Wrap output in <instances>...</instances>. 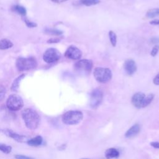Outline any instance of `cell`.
<instances>
[{
	"label": "cell",
	"mask_w": 159,
	"mask_h": 159,
	"mask_svg": "<svg viewBox=\"0 0 159 159\" xmlns=\"http://www.w3.org/2000/svg\"><path fill=\"white\" fill-rule=\"evenodd\" d=\"M13 43L7 39H0V50H4L11 48L13 47Z\"/></svg>",
	"instance_id": "obj_17"
},
{
	"label": "cell",
	"mask_w": 159,
	"mask_h": 159,
	"mask_svg": "<svg viewBox=\"0 0 159 159\" xmlns=\"http://www.w3.org/2000/svg\"><path fill=\"white\" fill-rule=\"evenodd\" d=\"M140 130V125L138 124H135L130 127L125 133V137L129 139L133 138L139 134Z\"/></svg>",
	"instance_id": "obj_13"
},
{
	"label": "cell",
	"mask_w": 159,
	"mask_h": 159,
	"mask_svg": "<svg viewBox=\"0 0 159 159\" xmlns=\"http://www.w3.org/2000/svg\"><path fill=\"white\" fill-rule=\"evenodd\" d=\"M24 101L22 98L16 94H12L9 96L6 101V107L12 111H17L22 108Z\"/></svg>",
	"instance_id": "obj_5"
},
{
	"label": "cell",
	"mask_w": 159,
	"mask_h": 159,
	"mask_svg": "<svg viewBox=\"0 0 159 159\" xmlns=\"http://www.w3.org/2000/svg\"><path fill=\"white\" fill-rule=\"evenodd\" d=\"M64 56L69 59L78 60L82 57V52L75 45H70L65 52Z\"/></svg>",
	"instance_id": "obj_9"
},
{
	"label": "cell",
	"mask_w": 159,
	"mask_h": 159,
	"mask_svg": "<svg viewBox=\"0 0 159 159\" xmlns=\"http://www.w3.org/2000/svg\"><path fill=\"white\" fill-rule=\"evenodd\" d=\"M25 75L24 73H22L20 75H19L12 82V85L11 86V90L12 91L17 92L18 91V89L19 88V84L20 81L25 78Z\"/></svg>",
	"instance_id": "obj_15"
},
{
	"label": "cell",
	"mask_w": 159,
	"mask_h": 159,
	"mask_svg": "<svg viewBox=\"0 0 159 159\" xmlns=\"http://www.w3.org/2000/svg\"><path fill=\"white\" fill-rule=\"evenodd\" d=\"M150 145L153 147L159 149V142H152L150 143Z\"/></svg>",
	"instance_id": "obj_31"
},
{
	"label": "cell",
	"mask_w": 159,
	"mask_h": 159,
	"mask_svg": "<svg viewBox=\"0 0 159 159\" xmlns=\"http://www.w3.org/2000/svg\"><path fill=\"white\" fill-rule=\"evenodd\" d=\"M145 96L146 95L142 92L135 93L131 99V102L133 106L137 108H142V104Z\"/></svg>",
	"instance_id": "obj_12"
},
{
	"label": "cell",
	"mask_w": 159,
	"mask_h": 159,
	"mask_svg": "<svg viewBox=\"0 0 159 159\" xmlns=\"http://www.w3.org/2000/svg\"><path fill=\"white\" fill-rule=\"evenodd\" d=\"M150 24L153 25H159V19H154L150 22Z\"/></svg>",
	"instance_id": "obj_32"
},
{
	"label": "cell",
	"mask_w": 159,
	"mask_h": 159,
	"mask_svg": "<svg viewBox=\"0 0 159 159\" xmlns=\"http://www.w3.org/2000/svg\"><path fill=\"white\" fill-rule=\"evenodd\" d=\"M23 20L25 24V25H27V27H29V28H34V27H36L37 26V24L35 22H34L32 21H30V20H29L26 17H23Z\"/></svg>",
	"instance_id": "obj_25"
},
{
	"label": "cell",
	"mask_w": 159,
	"mask_h": 159,
	"mask_svg": "<svg viewBox=\"0 0 159 159\" xmlns=\"http://www.w3.org/2000/svg\"><path fill=\"white\" fill-rule=\"evenodd\" d=\"M103 99V93L98 88L93 89L90 94L89 106L91 108H97L102 102Z\"/></svg>",
	"instance_id": "obj_8"
},
{
	"label": "cell",
	"mask_w": 159,
	"mask_h": 159,
	"mask_svg": "<svg viewBox=\"0 0 159 159\" xmlns=\"http://www.w3.org/2000/svg\"><path fill=\"white\" fill-rule=\"evenodd\" d=\"M108 35L111 44L113 47H115L117 44V35L112 30H109Z\"/></svg>",
	"instance_id": "obj_21"
},
{
	"label": "cell",
	"mask_w": 159,
	"mask_h": 159,
	"mask_svg": "<svg viewBox=\"0 0 159 159\" xmlns=\"http://www.w3.org/2000/svg\"><path fill=\"white\" fill-rule=\"evenodd\" d=\"M61 58V53L55 48H47L43 54V60L47 63H53L58 61Z\"/></svg>",
	"instance_id": "obj_6"
},
{
	"label": "cell",
	"mask_w": 159,
	"mask_h": 159,
	"mask_svg": "<svg viewBox=\"0 0 159 159\" xmlns=\"http://www.w3.org/2000/svg\"><path fill=\"white\" fill-rule=\"evenodd\" d=\"M3 132L5 134V135H6L7 136H8L10 138H12V139H14V140L18 142H27L28 140H27V137L23 135H20L19 134L16 132H13L11 130L9 129H4L2 130Z\"/></svg>",
	"instance_id": "obj_11"
},
{
	"label": "cell",
	"mask_w": 159,
	"mask_h": 159,
	"mask_svg": "<svg viewBox=\"0 0 159 159\" xmlns=\"http://www.w3.org/2000/svg\"><path fill=\"white\" fill-rule=\"evenodd\" d=\"M93 76L95 80L99 83H106L111 80L112 73L109 68L99 66L94 69Z\"/></svg>",
	"instance_id": "obj_4"
},
{
	"label": "cell",
	"mask_w": 159,
	"mask_h": 159,
	"mask_svg": "<svg viewBox=\"0 0 159 159\" xmlns=\"http://www.w3.org/2000/svg\"><path fill=\"white\" fill-rule=\"evenodd\" d=\"M158 16H159V8L149 9L146 13V16L148 18H154Z\"/></svg>",
	"instance_id": "obj_22"
},
{
	"label": "cell",
	"mask_w": 159,
	"mask_h": 159,
	"mask_svg": "<svg viewBox=\"0 0 159 159\" xmlns=\"http://www.w3.org/2000/svg\"><path fill=\"white\" fill-rule=\"evenodd\" d=\"M27 143L32 147H37L40 145L43 142V138L40 135H37L32 139H28Z\"/></svg>",
	"instance_id": "obj_16"
},
{
	"label": "cell",
	"mask_w": 159,
	"mask_h": 159,
	"mask_svg": "<svg viewBox=\"0 0 159 159\" xmlns=\"http://www.w3.org/2000/svg\"><path fill=\"white\" fill-rule=\"evenodd\" d=\"M124 69L128 75H132L137 71V67L135 61L130 58L127 59L124 63Z\"/></svg>",
	"instance_id": "obj_10"
},
{
	"label": "cell",
	"mask_w": 159,
	"mask_h": 159,
	"mask_svg": "<svg viewBox=\"0 0 159 159\" xmlns=\"http://www.w3.org/2000/svg\"><path fill=\"white\" fill-rule=\"evenodd\" d=\"M60 40H61V38H59V37H52V38L49 39L47 40V43H56L60 42Z\"/></svg>",
	"instance_id": "obj_28"
},
{
	"label": "cell",
	"mask_w": 159,
	"mask_h": 159,
	"mask_svg": "<svg viewBox=\"0 0 159 159\" xmlns=\"http://www.w3.org/2000/svg\"><path fill=\"white\" fill-rule=\"evenodd\" d=\"M44 33L47 35H55V36H59L63 34V31L57 29H49L46 28L44 29Z\"/></svg>",
	"instance_id": "obj_19"
},
{
	"label": "cell",
	"mask_w": 159,
	"mask_h": 159,
	"mask_svg": "<svg viewBox=\"0 0 159 159\" xmlns=\"http://www.w3.org/2000/svg\"><path fill=\"white\" fill-rule=\"evenodd\" d=\"M93 67V61L88 59H81L74 64V68L76 71L89 73Z\"/></svg>",
	"instance_id": "obj_7"
},
{
	"label": "cell",
	"mask_w": 159,
	"mask_h": 159,
	"mask_svg": "<svg viewBox=\"0 0 159 159\" xmlns=\"http://www.w3.org/2000/svg\"><path fill=\"white\" fill-rule=\"evenodd\" d=\"M22 117L25 126L30 130L36 129L40 124V117L37 111L31 108H26L22 112Z\"/></svg>",
	"instance_id": "obj_1"
},
{
	"label": "cell",
	"mask_w": 159,
	"mask_h": 159,
	"mask_svg": "<svg viewBox=\"0 0 159 159\" xmlns=\"http://www.w3.org/2000/svg\"><path fill=\"white\" fill-rule=\"evenodd\" d=\"M83 118V114L80 111H68L62 116V122L66 125H76L80 123Z\"/></svg>",
	"instance_id": "obj_3"
},
{
	"label": "cell",
	"mask_w": 159,
	"mask_h": 159,
	"mask_svg": "<svg viewBox=\"0 0 159 159\" xmlns=\"http://www.w3.org/2000/svg\"><path fill=\"white\" fill-rule=\"evenodd\" d=\"M6 93V89L5 87L2 84H0V102L4 99Z\"/></svg>",
	"instance_id": "obj_26"
},
{
	"label": "cell",
	"mask_w": 159,
	"mask_h": 159,
	"mask_svg": "<svg viewBox=\"0 0 159 159\" xmlns=\"http://www.w3.org/2000/svg\"><path fill=\"white\" fill-rule=\"evenodd\" d=\"M0 151L6 154H9L12 151V147L4 143H0Z\"/></svg>",
	"instance_id": "obj_24"
},
{
	"label": "cell",
	"mask_w": 159,
	"mask_h": 159,
	"mask_svg": "<svg viewBox=\"0 0 159 159\" xmlns=\"http://www.w3.org/2000/svg\"><path fill=\"white\" fill-rule=\"evenodd\" d=\"M153 98H154V94H152V93L148 94V95L145 96V97L143 101L142 104V107H145L147 106H148L152 102Z\"/></svg>",
	"instance_id": "obj_20"
},
{
	"label": "cell",
	"mask_w": 159,
	"mask_h": 159,
	"mask_svg": "<svg viewBox=\"0 0 159 159\" xmlns=\"http://www.w3.org/2000/svg\"><path fill=\"white\" fill-rule=\"evenodd\" d=\"M105 157L107 159H112V158H117L120 153L117 149L114 147L109 148L105 151Z\"/></svg>",
	"instance_id": "obj_14"
},
{
	"label": "cell",
	"mask_w": 159,
	"mask_h": 159,
	"mask_svg": "<svg viewBox=\"0 0 159 159\" xmlns=\"http://www.w3.org/2000/svg\"><path fill=\"white\" fill-rule=\"evenodd\" d=\"M81 159H89V158H81Z\"/></svg>",
	"instance_id": "obj_34"
},
{
	"label": "cell",
	"mask_w": 159,
	"mask_h": 159,
	"mask_svg": "<svg viewBox=\"0 0 159 159\" xmlns=\"http://www.w3.org/2000/svg\"><path fill=\"white\" fill-rule=\"evenodd\" d=\"M50 1L53 2H55V3H61V2L67 1L68 0H50Z\"/></svg>",
	"instance_id": "obj_33"
},
{
	"label": "cell",
	"mask_w": 159,
	"mask_h": 159,
	"mask_svg": "<svg viewBox=\"0 0 159 159\" xmlns=\"http://www.w3.org/2000/svg\"><path fill=\"white\" fill-rule=\"evenodd\" d=\"M14 157L16 159H34L33 157H27L22 155H16Z\"/></svg>",
	"instance_id": "obj_29"
},
{
	"label": "cell",
	"mask_w": 159,
	"mask_h": 159,
	"mask_svg": "<svg viewBox=\"0 0 159 159\" xmlns=\"http://www.w3.org/2000/svg\"><path fill=\"white\" fill-rule=\"evenodd\" d=\"M158 51H159V45H155L152 48V49L150 52V55L153 57H155L157 55Z\"/></svg>",
	"instance_id": "obj_27"
},
{
	"label": "cell",
	"mask_w": 159,
	"mask_h": 159,
	"mask_svg": "<svg viewBox=\"0 0 159 159\" xmlns=\"http://www.w3.org/2000/svg\"><path fill=\"white\" fill-rule=\"evenodd\" d=\"M17 69L20 71H28L34 69L37 66V60L34 57H18L16 61Z\"/></svg>",
	"instance_id": "obj_2"
},
{
	"label": "cell",
	"mask_w": 159,
	"mask_h": 159,
	"mask_svg": "<svg viewBox=\"0 0 159 159\" xmlns=\"http://www.w3.org/2000/svg\"><path fill=\"white\" fill-rule=\"evenodd\" d=\"M12 10L16 12V13H17L18 14L23 16V17H25V15L27 14V10L26 9L22 6H20V5H15L14 6H12Z\"/></svg>",
	"instance_id": "obj_18"
},
{
	"label": "cell",
	"mask_w": 159,
	"mask_h": 159,
	"mask_svg": "<svg viewBox=\"0 0 159 159\" xmlns=\"http://www.w3.org/2000/svg\"><path fill=\"white\" fill-rule=\"evenodd\" d=\"M80 2L86 6H91L99 4L100 0H80Z\"/></svg>",
	"instance_id": "obj_23"
},
{
	"label": "cell",
	"mask_w": 159,
	"mask_h": 159,
	"mask_svg": "<svg viewBox=\"0 0 159 159\" xmlns=\"http://www.w3.org/2000/svg\"><path fill=\"white\" fill-rule=\"evenodd\" d=\"M153 83L154 84L158 86L159 85V72L155 75L153 79Z\"/></svg>",
	"instance_id": "obj_30"
}]
</instances>
